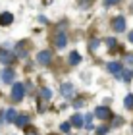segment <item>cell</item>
Masks as SVG:
<instances>
[{
  "label": "cell",
  "mask_w": 133,
  "mask_h": 135,
  "mask_svg": "<svg viewBox=\"0 0 133 135\" xmlns=\"http://www.w3.org/2000/svg\"><path fill=\"white\" fill-rule=\"evenodd\" d=\"M10 99L12 102H21L23 99H25V85L19 83V81H16L14 85H12V91H10Z\"/></svg>",
  "instance_id": "2"
},
{
  "label": "cell",
  "mask_w": 133,
  "mask_h": 135,
  "mask_svg": "<svg viewBox=\"0 0 133 135\" xmlns=\"http://www.w3.org/2000/svg\"><path fill=\"white\" fill-rule=\"evenodd\" d=\"M50 135H56V133H50Z\"/></svg>",
  "instance_id": "33"
},
{
  "label": "cell",
  "mask_w": 133,
  "mask_h": 135,
  "mask_svg": "<svg viewBox=\"0 0 133 135\" xmlns=\"http://www.w3.org/2000/svg\"><path fill=\"white\" fill-rule=\"evenodd\" d=\"M66 45H68V35H66L64 31L54 35V46L56 48H66Z\"/></svg>",
  "instance_id": "11"
},
{
  "label": "cell",
  "mask_w": 133,
  "mask_h": 135,
  "mask_svg": "<svg viewBox=\"0 0 133 135\" xmlns=\"http://www.w3.org/2000/svg\"><path fill=\"white\" fill-rule=\"evenodd\" d=\"M104 45L108 46V50L114 54V48H118V39H116V37H108V39L104 41Z\"/></svg>",
  "instance_id": "20"
},
{
  "label": "cell",
  "mask_w": 133,
  "mask_h": 135,
  "mask_svg": "<svg viewBox=\"0 0 133 135\" xmlns=\"http://www.w3.org/2000/svg\"><path fill=\"white\" fill-rule=\"evenodd\" d=\"M0 81L6 83V85H14L16 83V70L14 68H4L0 71Z\"/></svg>",
  "instance_id": "6"
},
{
  "label": "cell",
  "mask_w": 133,
  "mask_h": 135,
  "mask_svg": "<svg viewBox=\"0 0 133 135\" xmlns=\"http://www.w3.org/2000/svg\"><path fill=\"white\" fill-rule=\"evenodd\" d=\"M124 108L129 110V112H133V93H127L124 97Z\"/></svg>",
  "instance_id": "16"
},
{
  "label": "cell",
  "mask_w": 133,
  "mask_h": 135,
  "mask_svg": "<svg viewBox=\"0 0 133 135\" xmlns=\"http://www.w3.org/2000/svg\"><path fill=\"white\" fill-rule=\"evenodd\" d=\"M29 48H31V41H29V39L17 41L16 45H14V54H16V58H27V56H29Z\"/></svg>",
  "instance_id": "1"
},
{
  "label": "cell",
  "mask_w": 133,
  "mask_h": 135,
  "mask_svg": "<svg viewBox=\"0 0 133 135\" xmlns=\"http://www.w3.org/2000/svg\"><path fill=\"white\" fill-rule=\"evenodd\" d=\"M83 120H85V124H83V126H85V129H87V131H93V129H95V126H93L95 114H87V116H85Z\"/></svg>",
  "instance_id": "21"
},
{
  "label": "cell",
  "mask_w": 133,
  "mask_h": 135,
  "mask_svg": "<svg viewBox=\"0 0 133 135\" xmlns=\"http://www.w3.org/2000/svg\"><path fill=\"white\" fill-rule=\"evenodd\" d=\"M129 10H131V14H133V4H131V8H129Z\"/></svg>",
  "instance_id": "31"
},
{
  "label": "cell",
  "mask_w": 133,
  "mask_h": 135,
  "mask_svg": "<svg viewBox=\"0 0 133 135\" xmlns=\"http://www.w3.org/2000/svg\"><path fill=\"white\" fill-rule=\"evenodd\" d=\"M93 114H95V118H98V120H102V122H108V120L114 118V112L106 106V104H98V106L93 110Z\"/></svg>",
  "instance_id": "3"
},
{
  "label": "cell",
  "mask_w": 133,
  "mask_h": 135,
  "mask_svg": "<svg viewBox=\"0 0 133 135\" xmlns=\"http://www.w3.org/2000/svg\"><path fill=\"white\" fill-rule=\"evenodd\" d=\"M87 46H89V50H91V52H96V50H98V46H100V39L93 37V39L87 42Z\"/></svg>",
  "instance_id": "22"
},
{
  "label": "cell",
  "mask_w": 133,
  "mask_h": 135,
  "mask_svg": "<svg viewBox=\"0 0 133 135\" xmlns=\"http://www.w3.org/2000/svg\"><path fill=\"white\" fill-rule=\"evenodd\" d=\"M68 62H70V66H77V64H81V54L77 52V50H71L70 52V56H68Z\"/></svg>",
  "instance_id": "14"
},
{
  "label": "cell",
  "mask_w": 133,
  "mask_h": 135,
  "mask_svg": "<svg viewBox=\"0 0 133 135\" xmlns=\"http://www.w3.org/2000/svg\"><path fill=\"white\" fill-rule=\"evenodd\" d=\"M14 21H16V17H14L12 12H2V14H0V27H8Z\"/></svg>",
  "instance_id": "12"
},
{
  "label": "cell",
  "mask_w": 133,
  "mask_h": 135,
  "mask_svg": "<svg viewBox=\"0 0 133 135\" xmlns=\"http://www.w3.org/2000/svg\"><path fill=\"white\" fill-rule=\"evenodd\" d=\"M106 70H108V73H112L116 79H120V77H122V71L125 70V66L122 62H108L106 64Z\"/></svg>",
  "instance_id": "8"
},
{
  "label": "cell",
  "mask_w": 133,
  "mask_h": 135,
  "mask_svg": "<svg viewBox=\"0 0 133 135\" xmlns=\"http://www.w3.org/2000/svg\"><path fill=\"white\" fill-rule=\"evenodd\" d=\"M83 104H85V100H83V99H79V100H73V108H81Z\"/></svg>",
  "instance_id": "27"
},
{
  "label": "cell",
  "mask_w": 133,
  "mask_h": 135,
  "mask_svg": "<svg viewBox=\"0 0 133 135\" xmlns=\"http://www.w3.org/2000/svg\"><path fill=\"white\" fill-rule=\"evenodd\" d=\"M70 124L73 126V127H83L85 120H83V116H81V114H73V116H71V120H70Z\"/></svg>",
  "instance_id": "15"
},
{
  "label": "cell",
  "mask_w": 133,
  "mask_h": 135,
  "mask_svg": "<svg viewBox=\"0 0 133 135\" xmlns=\"http://www.w3.org/2000/svg\"><path fill=\"white\" fill-rule=\"evenodd\" d=\"M110 27H112V31H114V33H124L125 29H127V21H125V17H124V16H116V17H112Z\"/></svg>",
  "instance_id": "4"
},
{
  "label": "cell",
  "mask_w": 133,
  "mask_h": 135,
  "mask_svg": "<svg viewBox=\"0 0 133 135\" xmlns=\"http://www.w3.org/2000/svg\"><path fill=\"white\" fill-rule=\"evenodd\" d=\"M52 99V91H50V87H41V100L43 102H48Z\"/></svg>",
  "instance_id": "17"
},
{
  "label": "cell",
  "mask_w": 133,
  "mask_h": 135,
  "mask_svg": "<svg viewBox=\"0 0 133 135\" xmlns=\"http://www.w3.org/2000/svg\"><path fill=\"white\" fill-rule=\"evenodd\" d=\"M60 95L64 97V99H71V97L75 95V85L71 81H64L60 83Z\"/></svg>",
  "instance_id": "9"
},
{
  "label": "cell",
  "mask_w": 133,
  "mask_h": 135,
  "mask_svg": "<svg viewBox=\"0 0 133 135\" xmlns=\"http://www.w3.org/2000/svg\"><path fill=\"white\" fill-rule=\"evenodd\" d=\"M110 129H112V127L108 126V124H102V126L96 127V135H108V133H110Z\"/></svg>",
  "instance_id": "23"
},
{
  "label": "cell",
  "mask_w": 133,
  "mask_h": 135,
  "mask_svg": "<svg viewBox=\"0 0 133 135\" xmlns=\"http://www.w3.org/2000/svg\"><path fill=\"white\" fill-rule=\"evenodd\" d=\"M122 64H124L125 68H133V52H124Z\"/></svg>",
  "instance_id": "18"
},
{
  "label": "cell",
  "mask_w": 133,
  "mask_h": 135,
  "mask_svg": "<svg viewBox=\"0 0 133 135\" xmlns=\"http://www.w3.org/2000/svg\"><path fill=\"white\" fill-rule=\"evenodd\" d=\"M39 23H48V17L46 16H39Z\"/></svg>",
  "instance_id": "29"
},
{
  "label": "cell",
  "mask_w": 133,
  "mask_h": 135,
  "mask_svg": "<svg viewBox=\"0 0 133 135\" xmlns=\"http://www.w3.org/2000/svg\"><path fill=\"white\" fill-rule=\"evenodd\" d=\"M133 79V70L131 68H125V70L122 71V77H120V81H124V83H129Z\"/></svg>",
  "instance_id": "19"
},
{
  "label": "cell",
  "mask_w": 133,
  "mask_h": 135,
  "mask_svg": "<svg viewBox=\"0 0 133 135\" xmlns=\"http://www.w3.org/2000/svg\"><path fill=\"white\" fill-rule=\"evenodd\" d=\"M120 126H124V118H120V116L114 114V118H112V127H120Z\"/></svg>",
  "instance_id": "24"
},
{
  "label": "cell",
  "mask_w": 133,
  "mask_h": 135,
  "mask_svg": "<svg viewBox=\"0 0 133 135\" xmlns=\"http://www.w3.org/2000/svg\"><path fill=\"white\" fill-rule=\"evenodd\" d=\"M70 129H71V124H70V122L60 124V131H62V133H68V135H70Z\"/></svg>",
  "instance_id": "25"
},
{
  "label": "cell",
  "mask_w": 133,
  "mask_h": 135,
  "mask_svg": "<svg viewBox=\"0 0 133 135\" xmlns=\"http://www.w3.org/2000/svg\"><path fill=\"white\" fill-rule=\"evenodd\" d=\"M131 131H133V122H131Z\"/></svg>",
  "instance_id": "32"
},
{
  "label": "cell",
  "mask_w": 133,
  "mask_h": 135,
  "mask_svg": "<svg viewBox=\"0 0 133 135\" xmlns=\"http://www.w3.org/2000/svg\"><path fill=\"white\" fill-rule=\"evenodd\" d=\"M17 110L16 108H8V110H4V118H6V122L8 124H16V118H17Z\"/></svg>",
  "instance_id": "13"
},
{
  "label": "cell",
  "mask_w": 133,
  "mask_h": 135,
  "mask_svg": "<svg viewBox=\"0 0 133 135\" xmlns=\"http://www.w3.org/2000/svg\"><path fill=\"white\" fill-rule=\"evenodd\" d=\"M29 122H31V114H27V112H19V114H17V118H16V126L25 129Z\"/></svg>",
  "instance_id": "10"
},
{
  "label": "cell",
  "mask_w": 133,
  "mask_h": 135,
  "mask_svg": "<svg viewBox=\"0 0 133 135\" xmlns=\"http://www.w3.org/2000/svg\"><path fill=\"white\" fill-rule=\"evenodd\" d=\"M127 41H129V42H131V45H133V29H131V31L127 33Z\"/></svg>",
  "instance_id": "30"
},
{
  "label": "cell",
  "mask_w": 133,
  "mask_h": 135,
  "mask_svg": "<svg viewBox=\"0 0 133 135\" xmlns=\"http://www.w3.org/2000/svg\"><path fill=\"white\" fill-rule=\"evenodd\" d=\"M37 64L43 66V68H48L52 64V52L50 50H39L37 52Z\"/></svg>",
  "instance_id": "7"
},
{
  "label": "cell",
  "mask_w": 133,
  "mask_h": 135,
  "mask_svg": "<svg viewBox=\"0 0 133 135\" xmlns=\"http://www.w3.org/2000/svg\"><path fill=\"white\" fill-rule=\"evenodd\" d=\"M0 62H2L6 68H10L12 64L16 62V54H14V50H8L6 46H2V48H0Z\"/></svg>",
  "instance_id": "5"
},
{
  "label": "cell",
  "mask_w": 133,
  "mask_h": 135,
  "mask_svg": "<svg viewBox=\"0 0 133 135\" xmlns=\"http://www.w3.org/2000/svg\"><path fill=\"white\" fill-rule=\"evenodd\" d=\"M120 2H122V0H102V6H104V8H112V6H116Z\"/></svg>",
  "instance_id": "26"
},
{
  "label": "cell",
  "mask_w": 133,
  "mask_h": 135,
  "mask_svg": "<svg viewBox=\"0 0 133 135\" xmlns=\"http://www.w3.org/2000/svg\"><path fill=\"white\" fill-rule=\"evenodd\" d=\"M25 135H39L35 131V127H25Z\"/></svg>",
  "instance_id": "28"
}]
</instances>
